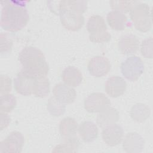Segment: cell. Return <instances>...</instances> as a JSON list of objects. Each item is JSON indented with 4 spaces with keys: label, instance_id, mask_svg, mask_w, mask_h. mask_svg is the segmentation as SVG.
<instances>
[{
    "label": "cell",
    "instance_id": "cell-1",
    "mask_svg": "<svg viewBox=\"0 0 153 153\" xmlns=\"http://www.w3.org/2000/svg\"><path fill=\"white\" fill-rule=\"evenodd\" d=\"M1 16V26L5 30L17 32L23 29L29 19L26 8V2L7 1H2Z\"/></svg>",
    "mask_w": 153,
    "mask_h": 153
},
{
    "label": "cell",
    "instance_id": "cell-2",
    "mask_svg": "<svg viewBox=\"0 0 153 153\" xmlns=\"http://www.w3.org/2000/svg\"><path fill=\"white\" fill-rule=\"evenodd\" d=\"M22 70L35 76H47L49 67L42 51L31 46L25 47L19 54Z\"/></svg>",
    "mask_w": 153,
    "mask_h": 153
},
{
    "label": "cell",
    "instance_id": "cell-3",
    "mask_svg": "<svg viewBox=\"0 0 153 153\" xmlns=\"http://www.w3.org/2000/svg\"><path fill=\"white\" fill-rule=\"evenodd\" d=\"M87 29L89 32V39L94 43H103L111 39L107 31V26L104 19L99 15L90 16L87 23Z\"/></svg>",
    "mask_w": 153,
    "mask_h": 153
},
{
    "label": "cell",
    "instance_id": "cell-4",
    "mask_svg": "<svg viewBox=\"0 0 153 153\" xmlns=\"http://www.w3.org/2000/svg\"><path fill=\"white\" fill-rule=\"evenodd\" d=\"M130 16L137 30L146 32L151 29L152 16L150 7L148 4L138 2L130 10Z\"/></svg>",
    "mask_w": 153,
    "mask_h": 153
},
{
    "label": "cell",
    "instance_id": "cell-5",
    "mask_svg": "<svg viewBox=\"0 0 153 153\" xmlns=\"http://www.w3.org/2000/svg\"><path fill=\"white\" fill-rule=\"evenodd\" d=\"M56 11L55 13L60 16L62 25L69 30H78L84 24V17L82 14L66 7L61 1L59 2Z\"/></svg>",
    "mask_w": 153,
    "mask_h": 153
},
{
    "label": "cell",
    "instance_id": "cell-6",
    "mask_svg": "<svg viewBox=\"0 0 153 153\" xmlns=\"http://www.w3.org/2000/svg\"><path fill=\"white\" fill-rule=\"evenodd\" d=\"M121 71L126 79L135 81L139 79L144 71V64L137 56H130L121 64Z\"/></svg>",
    "mask_w": 153,
    "mask_h": 153
},
{
    "label": "cell",
    "instance_id": "cell-7",
    "mask_svg": "<svg viewBox=\"0 0 153 153\" xmlns=\"http://www.w3.org/2000/svg\"><path fill=\"white\" fill-rule=\"evenodd\" d=\"M37 76L21 70L14 79V89L23 96H30L33 93Z\"/></svg>",
    "mask_w": 153,
    "mask_h": 153
},
{
    "label": "cell",
    "instance_id": "cell-8",
    "mask_svg": "<svg viewBox=\"0 0 153 153\" xmlns=\"http://www.w3.org/2000/svg\"><path fill=\"white\" fill-rule=\"evenodd\" d=\"M84 108L90 113H99L106 109L111 105L109 99L102 93H93L84 100Z\"/></svg>",
    "mask_w": 153,
    "mask_h": 153
},
{
    "label": "cell",
    "instance_id": "cell-9",
    "mask_svg": "<svg viewBox=\"0 0 153 153\" xmlns=\"http://www.w3.org/2000/svg\"><path fill=\"white\" fill-rule=\"evenodd\" d=\"M24 136L17 131L11 132L7 137L0 143V152L20 153L24 145Z\"/></svg>",
    "mask_w": 153,
    "mask_h": 153
},
{
    "label": "cell",
    "instance_id": "cell-10",
    "mask_svg": "<svg viewBox=\"0 0 153 153\" xmlns=\"http://www.w3.org/2000/svg\"><path fill=\"white\" fill-rule=\"evenodd\" d=\"M87 68L92 76L99 78L108 74L111 69V64L106 57L96 56L90 59L88 62Z\"/></svg>",
    "mask_w": 153,
    "mask_h": 153
},
{
    "label": "cell",
    "instance_id": "cell-11",
    "mask_svg": "<svg viewBox=\"0 0 153 153\" xmlns=\"http://www.w3.org/2000/svg\"><path fill=\"white\" fill-rule=\"evenodd\" d=\"M123 128L115 124L103 128L102 132L103 142L110 146H114L120 143L123 140Z\"/></svg>",
    "mask_w": 153,
    "mask_h": 153
},
{
    "label": "cell",
    "instance_id": "cell-12",
    "mask_svg": "<svg viewBox=\"0 0 153 153\" xmlns=\"http://www.w3.org/2000/svg\"><path fill=\"white\" fill-rule=\"evenodd\" d=\"M145 142L137 133L130 132L126 134L123 141V148L128 153H139L142 151Z\"/></svg>",
    "mask_w": 153,
    "mask_h": 153
},
{
    "label": "cell",
    "instance_id": "cell-13",
    "mask_svg": "<svg viewBox=\"0 0 153 153\" xmlns=\"http://www.w3.org/2000/svg\"><path fill=\"white\" fill-rule=\"evenodd\" d=\"M127 88V83L124 79L120 76H112L106 81L105 89L106 93L112 97L122 96Z\"/></svg>",
    "mask_w": 153,
    "mask_h": 153
},
{
    "label": "cell",
    "instance_id": "cell-14",
    "mask_svg": "<svg viewBox=\"0 0 153 153\" xmlns=\"http://www.w3.org/2000/svg\"><path fill=\"white\" fill-rule=\"evenodd\" d=\"M54 97L64 104H70L75 100L76 93L75 90L65 83L56 84L53 89Z\"/></svg>",
    "mask_w": 153,
    "mask_h": 153
},
{
    "label": "cell",
    "instance_id": "cell-15",
    "mask_svg": "<svg viewBox=\"0 0 153 153\" xmlns=\"http://www.w3.org/2000/svg\"><path fill=\"white\" fill-rule=\"evenodd\" d=\"M139 46L138 38L133 34H127L122 36L118 43L120 52L124 55H130L136 53Z\"/></svg>",
    "mask_w": 153,
    "mask_h": 153
},
{
    "label": "cell",
    "instance_id": "cell-16",
    "mask_svg": "<svg viewBox=\"0 0 153 153\" xmlns=\"http://www.w3.org/2000/svg\"><path fill=\"white\" fill-rule=\"evenodd\" d=\"M78 130V123L72 117H65L59 123V132L63 140L77 137Z\"/></svg>",
    "mask_w": 153,
    "mask_h": 153
},
{
    "label": "cell",
    "instance_id": "cell-17",
    "mask_svg": "<svg viewBox=\"0 0 153 153\" xmlns=\"http://www.w3.org/2000/svg\"><path fill=\"white\" fill-rule=\"evenodd\" d=\"M79 136L85 142H91L96 140L99 134L96 124L90 121L82 122L78 126Z\"/></svg>",
    "mask_w": 153,
    "mask_h": 153
},
{
    "label": "cell",
    "instance_id": "cell-18",
    "mask_svg": "<svg viewBox=\"0 0 153 153\" xmlns=\"http://www.w3.org/2000/svg\"><path fill=\"white\" fill-rule=\"evenodd\" d=\"M119 112L114 108L109 107L103 111L99 112L96 118L97 125L101 128L115 124L119 120Z\"/></svg>",
    "mask_w": 153,
    "mask_h": 153
},
{
    "label": "cell",
    "instance_id": "cell-19",
    "mask_svg": "<svg viewBox=\"0 0 153 153\" xmlns=\"http://www.w3.org/2000/svg\"><path fill=\"white\" fill-rule=\"evenodd\" d=\"M62 79L65 84L75 87L78 86L82 81V75L76 68L72 66L66 67L62 72Z\"/></svg>",
    "mask_w": 153,
    "mask_h": 153
},
{
    "label": "cell",
    "instance_id": "cell-20",
    "mask_svg": "<svg viewBox=\"0 0 153 153\" xmlns=\"http://www.w3.org/2000/svg\"><path fill=\"white\" fill-rule=\"evenodd\" d=\"M109 26L114 30H123L127 25V18L124 13L118 11L112 10L106 16Z\"/></svg>",
    "mask_w": 153,
    "mask_h": 153
},
{
    "label": "cell",
    "instance_id": "cell-21",
    "mask_svg": "<svg viewBox=\"0 0 153 153\" xmlns=\"http://www.w3.org/2000/svg\"><path fill=\"white\" fill-rule=\"evenodd\" d=\"M150 114L149 107L142 103H136L130 111L131 118L137 123H143L146 121L149 117Z\"/></svg>",
    "mask_w": 153,
    "mask_h": 153
},
{
    "label": "cell",
    "instance_id": "cell-22",
    "mask_svg": "<svg viewBox=\"0 0 153 153\" xmlns=\"http://www.w3.org/2000/svg\"><path fill=\"white\" fill-rule=\"evenodd\" d=\"M50 90V82L47 76L37 77L32 94L36 97L42 98L48 95Z\"/></svg>",
    "mask_w": 153,
    "mask_h": 153
},
{
    "label": "cell",
    "instance_id": "cell-23",
    "mask_svg": "<svg viewBox=\"0 0 153 153\" xmlns=\"http://www.w3.org/2000/svg\"><path fill=\"white\" fill-rule=\"evenodd\" d=\"M79 145L80 142L78 138L75 137L72 139L64 140V143L57 145L52 152H76Z\"/></svg>",
    "mask_w": 153,
    "mask_h": 153
},
{
    "label": "cell",
    "instance_id": "cell-24",
    "mask_svg": "<svg viewBox=\"0 0 153 153\" xmlns=\"http://www.w3.org/2000/svg\"><path fill=\"white\" fill-rule=\"evenodd\" d=\"M47 109L51 115L59 117L65 112L66 106L65 104L58 100L54 96H52L48 100Z\"/></svg>",
    "mask_w": 153,
    "mask_h": 153
},
{
    "label": "cell",
    "instance_id": "cell-25",
    "mask_svg": "<svg viewBox=\"0 0 153 153\" xmlns=\"http://www.w3.org/2000/svg\"><path fill=\"white\" fill-rule=\"evenodd\" d=\"M17 104L16 97L10 93L1 95V112L8 113L11 112Z\"/></svg>",
    "mask_w": 153,
    "mask_h": 153
},
{
    "label": "cell",
    "instance_id": "cell-26",
    "mask_svg": "<svg viewBox=\"0 0 153 153\" xmlns=\"http://www.w3.org/2000/svg\"><path fill=\"white\" fill-rule=\"evenodd\" d=\"M138 1H110L109 4L113 10L118 11L121 13L130 11L133 6Z\"/></svg>",
    "mask_w": 153,
    "mask_h": 153
},
{
    "label": "cell",
    "instance_id": "cell-27",
    "mask_svg": "<svg viewBox=\"0 0 153 153\" xmlns=\"http://www.w3.org/2000/svg\"><path fill=\"white\" fill-rule=\"evenodd\" d=\"M61 2L66 7L80 14H83L85 12L87 8V1H61Z\"/></svg>",
    "mask_w": 153,
    "mask_h": 153
},
{
    "label": "cell",
    "instance_id": "cell-28",
    "mask_svg": "<svg viewBox=\"0 0 153 153\" xmlns=\"http://www.w3.org/2000/svg\"><path fill=\"white\" fill-rule=\"evenodd\" d=\"M140 51L144 57L149 59L152 57V38L151 36L142 41Z\"/></svg>",
    "mask_w": 153,
    "mask_h": 153
},
{
    "label": "cell",
    "instance_id": "cell-29",
    "mask_svg": "<svg viewBox=\"0 0 153 153\" xmlns=\"http://www.w3.org/2000/svg\"><path fill=\"white\" fill-rule=\"evenodd\" d=\"M1 54L3 53H8L11 51L13 45V41L7 33H1Z\"/></svg>",
    "mask_w": 153,
    "mask_h": 153
},
{
    "label": "cell",
    "instance_id": "cell-30",
    "mask_svg": "<svg viewBox=\"0 0 153 153\" xmlns=\"http://www.w3.org/2000/svg\"><path fill=\"white\" fill-rule=\"evenodd\" d=\"M11 90V79L5 75H1V95L7 94Z\"/></svg>",
    "mask_w": 153,
    "mask_h": 153
},
{
    "label": "cell",
    "instance_id": "cell-31",
    "mask_svg": "<svg viewBox=\"0 0 153 153\" xmlns=\"http://www.w3.org/2000/svg\"><path fill=\"white\" fill-rule=\"evenodd\" d=\"M1 117V123H0V129L2 130L4 128H6L10 124L11 121V118L10 116L5 112H0Z\"/></svg>",
    "mask_w": 153,
    "mask_h": 153
}]
</instances>
